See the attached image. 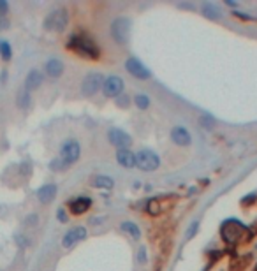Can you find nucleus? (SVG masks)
Here are the masks:
<instances>
[{"label": "nucleus", "mask_w": 257, "mask_h": 271, "mask_svg": "<svg viewBox=\"0 0 257 271\" xmlns=\"http://www.w3.org/2000/svg\"><path fill=\"white\" fill-rule=\"evenodd\" d=\"M67 50L87 60H97L101 56V48L97 46V42L87 34H74L67 41Z\"/></svg>", "instance_id": "nucleus-1"}, {"label": "nucleus", "mask_w": 257, "mask_h": 271, "mask_svg": "<svg viewBox=\"0 0 257 271\" xmlns=\"http://www.w3.org/2000/svg\"><path fill=\"white\" fill-rule=\"evenodd\" d=\"M67 25H69V13L64 7L51 11L44 18V30L48 32H64Z\"/></svg>", "instance_id": "nucleus-2"}, {"label": "nucleus", "mask_w": 257, "mask_h": 271, "mask_svg": "<svg viewBox=\"0 0 257 271\" xmlns=\"http://www.w3.org/2000/svg\"><path fill=\"white\" fill-rule=\"evenodd\" d=\"M130 19L127 16H118V18L113 19V23L110 27V32L111 37H113V41L116 44H122L125 46L128 42V37H130Z\"/></svg>", "instance_id": "nucleus-3"}, {"label": "nucleus", "mask_w": 257, "mask_h": 271, "mask_svg": "<svg viewBox=\"0 0 257 271\" xmlns=\"http://www.w3.org/2000/svg\"><path fill=\"white\" fill-rule=\"evenodd\" d=\"M79 157H81V146H79V143L76 139H65L64 145L60 146V155H58L60 161L69 167L74 162L79 161Z\"/></svg>", "instance_id": "nucleus-4"}, {"label": "nucleus", "mask_w": 257, "mask_h": 271, "mask_svg": "<svg viewBox=\"0 0 257 271\" xmlns=\"http://www.w3.org/2000/svg\"><path fill=\"white\" fill-rule=\"evenodd\" d=\"M136 165H138L141 171H155L159 169V165H161V159L157 155L153 150L150 148H143L136 153Z\"/></svg>", "instance_id": "nucleus-5"}, {"label": "nucleus", "mask_w": 257, "mask_h": 271, "mask_svg": "<svg viewBox=\"0 0 257 271\" xmlns=\"http://www.w3.org/2000/svg\"><path fill=\"white\" fill-rule=\"evenodd\" d=\"M102 85H104V76L101 72H88L81 81V93L85 97H93L102 90Z\"/></svg>", "instance_id": "nucleus-6"}, {"label": "nucleus", "mask_w": 257, "mask_h": 271, "mask_svg": "<svg viewBox=\"0 0 257 271\" xmlns=\"http://www.w3.org/2000/svg\"><path fill=\"white\" fill-rule=\"evenodd\" d=\"M108 141H110L116 150H127V148L132 145V138H130L124 129H118V127H111V129L108 130Z\"/></svg>", "instance_id": "nucleus-7"}, {"label": "nucleus", "mask_w": 257, "mask_h": 271, "mask_svg": "<svg viewBox=\"0 0 257 271\" xmlns=\"http://www.w3.org/2000/svg\"><path fill=\"white\" fill-rule=\"evenodd\" d=\"M125 71H127L130 76L143 79V81H145V79H150V76H152L150 69H148L147 65H143V62H139L136 56H128V58L125 60Z\"/></svg>", "instance_id": "nucleus-8"}, {"label": "nucleus", "mask_w": 257, "mask_h": 271, "mask_svg": "<svg viewBox=\"0 0 257 271\" xmlns=\"http://www.w3.org/2000/svg\"><path fill=\"white\" fill-rule=\"evenodd\" d=\"M124 88H125V83L124 79L120 78V76H108L104 78V85H102V93L106 97H120L124 93Z\"/></svg>", "instance_id": "nucleus-9"}, {"label": "nucleus", "mask_w": 257, "mask_h": 271, "mask_svg": "<svg viewBox=\"0 0 257 271\" xmlns=\"http://www.w3.org/2000/svg\"><path fill=\"white\" fill-rule=\"evenodd\" d=\"M83 239H87V229L83 225H78V227H73V229H69L65 233L64 238H62V247L73 248L74 245L83 241Z\"/></svg>", "instance_id": "nucleus-10"}, {"label": "nucleus", "mask_w": 257, "mask_h": 271, "mask_svg": "<svg viewBox=\"0 0 257 271\" xmlns=\"http://www.w3.org/2000/svg\"><path fill=\"white\" fill-rule=\"evenodd\" d=\"M171 139H173V143L178 145V146H188V145L192 143V136H190V132H188L185 127H182V125L171 129Z\"/></svg>", "instance_id": "nucleus-11"}, {"label": "nucleus", "mask_w": 257, "mask_h": 271, "mask_svg": "<svg viewBox=\"0 0 257 271\" xmlns=\"http://www.w3.org/2000/svg\"><path fill=\"white\" fill-rule=\"evenodd\" d=\"M92 206V199L87 198V196H79V198L73 199L69 202V210L73 215H83V213H87Z\"/></svg>", "instance_id": "nucleus-12"}, {"label": "nucleus", "mask_w": 257, "mask_h": 271, "mask_svg": "<svg viewBox=\"0 0 257 271\" xmlns=\"http://www.w3.org/2000/svg\"><path fill=\"white\" fill-rule=\"evenodd\" d=\"M241 233H243V227L238 222H227L222 227V238L225 241H236V239H239Z\"/></svg>", "instance_id": "nucleus-13"}, {"label": "nucleus", "mask_w": 257, "mask_h": 271, "mask_svg": "<svg viewBox=\"0 0 257 271\" xmlns=\"http://www.w3.org/2000/svg\"><path fill=\"white\" fill-rule=\"evenodd\" d=\"M116 162L125 169H132V167H136V153L128 148L127 150H118L116 152Z\"/></svg>", "instance_id": "nucleus-14"}, {"label": "nucleus", "mask_w": 257, "mask_h": 271, "mask_svg": "<svg viewBox=\"0 0 257 271\" xmlns=\"http://www.w3.org/2000/svg\"><path fill=\"white\" fill-rule=\"evenodd\" d=\"M42 81H44V76H42L41 71L32 69L27 74V78H25V90H28V92L37 90L42 85Z\"/></svg>", "instance_id": "nucleus-15"}, {"label": "nucleus", "mask_w": 257, "mask_h": 271, "mask_svg": "<svg viewBox=\"0 0 257 271\" xmlns=\"http://www.w3.org/2000/svg\"><path fill=\"white\" fill-rule=\"evenodd\" d=\"M56 198V185L55 183H46L42 185L41 189L37 190V199L42 204H48Z\"/></svg>", "instance_id": "nucleus-16"}, {"label": "nucleus", "mask_w": 257, "mask_h": 271, "mask_svg": "<svg viewBox=\"0 0 257 271\" xmlns=\"http://www.w3.org/2000/svg\"><path fill=\"white\" fill-rule=\"evenodd\" d=\"M44 71L50 78H60L64 74V62L60 58H50L44 65Z\"/></svg>", "instance_id": "nucleus-17"}, {"label": "nucleus", "mask_w": 257, "mask_h": 271, "mask_svg": "<svg viewBox=\"0 0 257 271\" xmlns=\"http://www.w3.org/2000/svg\"><path fill=\"white\" fill-rule=\"evenodd\" d=\"M201 11H202V14L210 19H220L222 18L220 7H219L217 4H213V2H202Z\"/></svg>", "instance_id": "nucleus-18"}, {"label": "nucleus", "mask_w": 257, "mask_h": 271, "mask_svg": "<svg viewBox=\"0 0 257 271\" xmlns=\"http://www.w3.org/2000/svg\"><path fill=\"white\" fill-rule=\"evenodd\" d=\"M92 185L97 187V189H104V190H111L115 187V180L110 178V176H104V175H97L92 178Z\"/></svg>", "instance_id": "nucleus-19"}, {"label": "nucleus", "mask_w": 257, "mask_h": 271, "mask_svg": "<svg viewBox=\"0 0 257 271\" xmlns=\"http://www.w3.org/2000/svg\"><path fill=\"white\" fill-rule=\"evenodd\" d=\"M120 227H122V231H124V233H127V235L130 236L132 239L141 238V231H139V227L134 224V222H122V225H120Z\"/></svg>", "instance_id": "nucleus-20"}, {"label": "nucleus", "mask_w": 257, "mask_h": 271, "mask_svg": "<svg viewBox=\"0 0 257 271\" xmlns=\"http://www.w3.org/2000/svg\"><path fill=\"white\" fill-rule=\"evenodd\" d=\"M30 102H32V99H30V92L23 88V90L18 93V106H19V109H28V108H30Z\"/></svg>", "instance_id": "nucleus-21"}, {"label": "nucleus", "mask_w": 257, "mask_h": 271, "mask_svg": "<svg viewBox=\"0 0 257 271\" xmlns=\"http://www.w3.org/2000/svg\"><path fill=\"white\" fill-rule=\"evenodd\" d=\"M134 104H136L141 111L148 109V108H150V97L145 95V93H138V95L134 97Z\"/></svg>", "instance_id": "nucleus-22"}, {"label": "nucleus", "mask_w": 257, "mask_h": 271, "mask_svg": "<svg viewBox=\"0 0 257 271\" xmlns=\"http://www.w3.org/2000/svg\"><path fill=\"white\" fill-rule=\"evenodd\" d=\"M0 56L7 62V60H11V56H13V50H11L9 42L7 41H0Z\"/></svg>", "instance_id": "nucleus-23"}, {"label": "nucleus", "mask_w": 257, "mask_h": 271, "mask_svg": "<svg viewBox=\"0 0 257 271\" xmlns=\"http://www.w3.org/2000/svg\"><path fill=\"white\" fill-rule=\"evenodd\" d=\"M199 124L204 125V129H211L215 122H213V118H211V116H201V118H199Z\"/></svg>", "instance_id": "nucleus-24"}, {"label": "nucleus", "mask_w": 257, "mask_h": 271, "mask_svg": "<svg viewBox=\"0 0 257 271\" xmlns=\"http://www.w3.org/2000/svg\"><path fill=\"white\" fill-rule=\"evenodd\" d=\"M138 261H139V264H147V261H148V255H147V248H145V247H141V248H139Z\"/></svg>", "instance_id": "nucleus-25"}, {"label": "nucleus", "mask_w": 257, "mask_h": 271, "mask_svg": "<svg viewBox=\"0 0 257 271\" xmlns=\"http://www.w3.org/2000/svg\"><path fill=\"white\" fill-rule=\"evenodd\" d=\"M148 212L152 213V215H157V213L161 212V210L157 208V199H152V201L148 202Z\"/></svg>", "instance_id": "nucleus-26"}, {"label": "nucleus", "mask_w": 257, "mask_h": 271, "mask_svg": "<svg viewBox=\"0 0 257 271\" xmlns=\"http://www.w3.org/2000/svg\"><path fill=\"white\" fill-rule=\"evenodd\" d=\"M56 218H58L60 222H67V220H69V217H67V213H65L64 208H60L58 212H56Z\"/></svg>", "instance_id": "nucleus-27"}, {"label": "nucleus", "mask_w": 257, "mask_h": 271, "mask_svg": "<svg viewBox=\"0 0 257 271\" xmlns=\"http://www.w3.org/2000/svg\"><path fill=\"white\" fill-rule=\"evenodd\" d=\"M198 227H199V224H198V222H194V224L190 225V231H187V239L194 238V235H196V233H198Z\"/></svg>", "instance_id": "nucleus-28"}, {"label": "nucleus", "mask_w": 257, "mask_h": 271, "mask_svg": "<svg viewBox=\"0 0 257 271\" xmlns=\"http://www.w3.org/2000/svg\"><path fill=\"white\" fill-rule=\"evenodd\" d=\"M7 11H9V4L5 0H0V16H5Z\"/></svg>", "instance_id": "nucleus-29"}, {"label": "nucleus", "mask_w": 257, "mask_h": 271, "mask_svg": "<svg viewBox=\"0 0 257 271\" xmlns=\"http://www.w3.org/2000/svg\"><path fill=\"white\" fill-rule=\"evenodd\" d=\"M5 28H9V19L7 16H0V30H5Z\"/></svg>", "instance_id": "nucleus-30"}, {"label": "nucleus", "mask_w": 257, "mask_h": 271, "mask_svg": "<svg viewBox=\"0 0 257 271\" xmlns=\"http://www.w3.org/2000/svg\"><path fill=\"white\" fill-rule=\"evenodd\" d=\"M37 220H39V217H37V215H30L27 218V225H37Z\"/></svg>", "instance_id": "nucleus-31"}, {"label": "nucleus", "mask_w": 257, "mask_h": 271, "mask_svg": "<svg viewBox=\"0 0 257 271\" xmlns=\"http://www.w3.org/2000/svg\"><path fill=\"white\" fill-rule=\"evenodd\" d=\"M120 99H122V101H120V106H127V99H128V97H120Z\"/></svg>", "instance_id": "nucleus-32"}, {"label": "nucleus", "mask_w": 257, "mask_h": 271, "mask_svg": "<svg viewBox=\"0 0 257 271\" xmlns=\"http://www.w3.org/2000/svg\"><path fill=\"white\" fill-rule=\"evenodd\" d=\"M225 4L231 5V7H236V2H233V0H225Z\"/></svg>", "instance_id": "nucleus-33"}]
</instances>
